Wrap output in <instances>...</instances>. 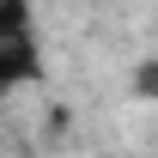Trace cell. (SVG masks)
<instances>
[{"instance_id": "2", "label": "cell", "mask_w": 158, "mask_h": 158, "mask_svg": "<svg viewBox=\"0 0 158 158\" xmlns=\"http://www.w3.org/2000/svg\"><path fill=\"white\" fill-rule=\"evenodd\" d=\"M134 91H140L146 103H158V55H152V61H146V67L134 73Z\"/></svg>"}, {"instance_id": "1", "label": "cell", "mask_w": 158, "mask_h": 158, "mask_svg": "<svg viewBox=\"0 0 158 158\" xmlns=\"http://www.w3.org/2000/svg\"><path fill=\"white\" fill-rule=\"evenodd\" d=\"M37 79H43V49L31 37V24L24 31H6L0 37V98L19 91V85H37Z\"/></svg>"}]
</instances>
